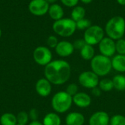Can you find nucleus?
<instances>
[{"mask_svg":"<svg viewBox=\"0 0 125 125\" xmlns=\"http://www.w3.org/2000/svg\"><path fill=\"white\" fill-rule=\"evenodd\" d=\"M104 34L105 31L101 26L98 25H93L85 30L83 40L86 44L94 45L99 44L100 42L105 37Z\"/></svg>","mask_w":125,"mask_h":125,"instance_id":"6","label":"nucleus"},{"mask_svg":"<svg viewBox=\"0 0 125 125\" xmlns=\"http://www.w3.org/2000/svg\"><path fill=\"white\" fill-rule=\"evenodd\" d=\"M29 125H43L42 122H39L38 120H36V121H31Z\"/></svg>","mask_w":125,"mask_h":125,"instance_id":"34","label":"nucleus"},{"mask_svg":"<svg viewBox=\"0 0 125 125\" xmlns=\"http://www.w3.org/2000/svg\"><path fill=\"white\" fill-rule=\"evenodd\" d=\"M105 32L114 40L122 38L125 33V18L120 15L112 17L105 24Z\"/></svg>","mask_w":125,"mask_h":125,"instance_id":"2","label":"nucleus"},{"mask_svg":"<svg viewBox=\"0 0 125 125\" xmlns=\"http://www.w3.org/2000/svg\"><path fill=\"white\" fill-rule=\"evenodd\" d=\"M85 122L84 116L79 112H71L65 118L67 125H83Z\"/></svg>","mask_w":125,"mask_h":125,"instance_id":"15","label":"nucleus"},{"mask_svg":"<svg viewBox=\"0 0 125 125\" xmlns=\"http://www.w3.org/2000/svg\"><path fill=\"white\" fill-rule=\"evenodd\" d=\"M1 125H16L17 117L12 113H4L0 117Z\"/></svg>","mask_w":125,"mask_h":125,"instance_id":"20","label":"nucleus"},{"mask_svg":"<svg viewBox=\"0 0 125 125\" xmlns=\"http://www.w3.org/2000/svg\"><path fill=\"white\" fill-rule=\"evenodd\" d=\"M110 117L105 111H97L94 113L89 120V125H108Z\"/></svg>","mask_w":125,"mask_h":125,"instance_id":"13","label":"nucleus"},{"mask_svg":"<svg viewBox=\"0 0 125 125\" xmlns=\"http://www.w3.org/2000/svg\"><path fill=\"white\" fill-rule=\"evenodd\" d=\"M81 56L84 60H92L95 56V51L93 45L86 44L81 50Z\"/></svg>","mask_w":125,"mask_h":125,"instance_id":"19","label":"nucleus"},{"mask_svg":"<svg viewBox=\"0 0 125 125\" xmlns=\"http://www.w3.org/2000/svg\"><path fill=\"white\" fill-rule=\"evenodd\" d=\"M73 102L76 106L81 108H85L91 105L92 98L85 92H78L73 97Z\"/></svg>","mask_w":125,"mask_h":125,"instance_id":"14","label":"nucleus"},{"mask_svg":"<svg viewBox=\"0 0 125 125\" xmlns=\"http://www.w3.org/2000/svg\"><path fill=\"white\" fill-rule=\"evenodd\" d=\"M1 30L0 29V38H1Z\"/></svg>","mask_w":125,"mask_h":125,"instance_id":"38","label":"nucleus"},{"mask_svg":"<svg viewBox=\"0 0 125 125\" xmlns=\"http://www.w3.org/2000/svg\"><path fill=\"white\" fill-rule=\"evenodd\" d=\"M116 1H117L120 5H122V6L125 5V0H116Z\"/></svg>","mask_w":125,"mask_h":125,"instance_id":"36","label":"nucleus"},{"mask_svg":"<svg viewBox=\"0 0 125 125\" xmlns=\"http://www.w3.org/2000/svg\"><path fill=\"white\" fill-rule=\"evenodd\" d=\"M99 51L100 53L107 57L113 56L116 51V42L111 38L107 37H104L98 44Z\"/></svg>","mask_w":125,"mask_h":125,"instance_id":"10","label":"nucleus"},{"mask_svg":"<svg viewBox=\"0 0 125 125\" xmlns=\"http://www.w3.org/2000/svg\"><path fill=\"white\" fill-rule=\"evenodd\" d=\"M116 51L118 54L125 55V40L119 39L116 42Z\"/></svg>","mask_w":125,"mask_h":125,"instance_id":"27","label":"nucleus"},{"mask_svg":"<svg viewBox=\"0 0 125 125\" xmlns=\"http://www.w3.org/2000/svg\"><path fill=\"white\" fill-rule=\"evenodd\" d=\"M65 92L67 94H69L70 96L73 97L78 92V86L75 83H70L67 86Z\"/></svg>","mask_w":125,"mask_h":125,"instance_id":"28","label":"nucleus"},{"mask_svg":"<svg viewBox=\"0 0 125 125\" xmlns=\"http://www.w3.org/2000/svg\"><path fill=\"white\" fill-rule=\"evenodd\" d=\"M110 125V124H109V125Z\"/></svg>","mask_w":125,"mask_h":125,"instance_id":"41","label":"nucleus"},{"mask_svg":"<svg viewBox=\"0 0 125 125\" xmlns=\"http://www.w3.org/2000/svg\"><path fill=\"white\" fill-rule=\"evenodd\" d=\"M99 76L92 71H84L78 77L79 83L86 89H93L99 84Z\"/></svg>","mask_w":125,"mask_h":125,"instance_id":"8","label":"nucleus"},{"mask_svg":"<svg viewBox=\"0 0 125 125\" xmlns=\"http://www.w3.org/2000/svg\"><path fill=\"white\" fill-rule=\"evenodd\" d=\"M73 103V97L64 91L56 93L51 99V106L57 114L67 112L71 108Z\"/></svg>","mask_w":125,"mask_h":125,"instance_id":"3","label":"nucleus"},{"mask_svg":"<svg viewBox=\"0 0 125 125\" xmlns=\"http://www.w3.org/2000/svg\"><path fill=\"white\" fill-rule=\"evenodd\" d=\"M48 13L49 16L51 17V18L53 19L54 21H59V20L63 18L64 14L62 7L56 3L50 5Z\"/></svg>","mask_w":125,"mask_h":125,"instance_id":"16","label":"nucleus"},{"mask_svg":"<svg viewBox=\"0 0 125 125\" xmlns=\"http://www.w3.org/2000/svg\"><path fill=\"white\" fill-rule=\"evenodd\" d=\"M57 1H58V0H46V1H47L49 4H55Z\"/></svg>","mask_w":125,"mask_h":125,"instance_id":"37","label":"nucleus"},{"mask_svg":"<svg viewBox=\"0 0 125 125\" xmlns=\"http://www.w3.org/2000/svg\"><path fill=\"white\" fill-rule=\"evenodd\" d=\"M112 68L117 72L125 73V55L118 54L111 59Z\"/></svg>","mask_w":125,"mask_h":125,"instance_id":"17","label":"nucleus"},{"mask_svg":"<svg viewBox=\"0 0 125 125\" xmlns=\"http://www.w3.org/2000/svg\"><path fill=\"white\" fill-rule=\"evenodd\" d=\"M16 125H19V124H17Z\"/></svg>","mask_w":125,"mask_h":125,"instance_id":"39","label":"nucleus"},{"mask_svg":"<svg viewBox=\"0 0 125 125\" xmlns=\"http://www.w3.org/2000/svg\"><path fill=\"white\" fill-rule=\"evenodd\" d=\"M50 4L46 0H31L29 4V10L36 16H42L48 13Z\"/></svg>","mask_w":125,"mask_h":125,"instance_id":"9","label":"nucleus"},{"mask_svg":"<svg viewBox=\"0 0 125 125\" xmlns=\"http://www.w3.org/2000/svg\"><path fill=\"white\" fill-rule=\"evenodd\" d=\"M42 124L43 125H62V120L58 114L51 112L44 116Z\"/></svg>","mask_w":125,"mask_h":125,"instance_id":"18","label":"nucleus"},{"mask_svg":"<svg viewBox=\"0 0 125 125\" xmlns=\"http://www.w3.org/2000/svg\"><path fill=\"white\" fill-rule=\"evenodd\" d=\"M92 71L98 76L107 75L112 69L111 59L102 54L96 55L91 60Z\"/></svg>","mask_w":125,"mask_h":125,"instance_id":"4","label":"nucleus"},{"mask_svg":"<svg viewBox=\"0 0 125 125\" xmlns=\"http://www.w3.org/2000/svg\"><path fill=\"white\" fill-rule=\"evenodd\" d=\"M114 88L119 92L125 91V76L123 75H116L112 79Z\"/></svg>","mask_w":125,"mask_h":125,"instance_id":"22","label":"nucleus"},{"mask_svg":"<svg viewBox=\"0 0 125 125\" xmlns=\"http://www.w3.org/2000/svg\"><path fill=\"white\" fill-rule=\"evenodd\" d=\"M98 87L101 89L102 92H111L114 89L113 81L109 78H103L99 81Z\"/></svg>","mask_w":125,"mask_h":125,"instance_id":"23","label":"nucleus"},{"mask_svg":"<svg viewBox=\"0 0 125 125\" xmlns=\"http://www.w3.org/2000/svg\"><path fill=\"white\" fill-rule=\"evenodd\" d=\"M86 44V42H85V40L83 39H78L76 40L74 43H73V46L75 49H79L81 50L85 45Z\"/></svg>","mask_w":125,"mask_h":125,"instance_id":"32","label":"nucleus"},{"mask_svg":"<svg viewBox=\"0 0 125 125\" xmlns=\"http://www.w3.org/2000/svg\"><path fill=\"white\" fill-rule=\"evenodd\" d=\"M44 75L51 84L62 85L70 78L71 67L67 61L53 60L45 67Z\"/></svg>","mask_w":125,"mask_h":125,"instance_id":"1","label":"nucleus"},{"mask_svg":"<svg viewBox=\"0 0 125 125\" xmlns=\"http://www.w3.org/2000/svg\"><path fill=\"white\" fill-rule=\"evenodd\" d=\"M61 2L67 7H74L77 6L79 0H60Z\"/></svg>","mask_w":125,"mask_h":125,"instance_id":"31","label":"nucleus"},{"mask_svg":"<svg viewBox=\"0 0 125 125\" xmlns=\"http://www.w3.org/2000/svg\"><path fill=\"white\" fill-rule=\"evenodd\" d=\"M73 44L69 41L62 40L59 42L58 45L55 48L56 53L61 57H67L72 55L74 52Z\"/></svg>","mask_w":125,"mask_h":125,"instance_id":"12","label":"nucleus"},{"mask_svg":"<svg viewBox=\"0 0 125 125\" xmlns=\"http://www.w3.org/2000/svg\"><path fill=\"white\" fill-rule=\"evenodd\" d=\"M35 90L38 95L42 97H46L49 96L51 93V83L45 78H40L35 84Z\"/></svg>","mask_w":125,"mask_h":125,"instance_id":"11","label":"nucleus"},{"mask_svg":"<svg viewBox=\"0 0 125 125\" xmlns=\"http://www.w3.org/2000/svg\"><path fill=\"white\" fill-rule=\"evenodd\" d=\"M17 122L19 125H27L29 123V114L26 111H20L17 116Z\"/></svg>","mask_w":125,"mask_h":125,"instance_id":"24","label":"nucleus"},{"mask_svg":"<svg viewBox=\"0 0 125 125\" xmlns=\"http://www.w3.org/2000/svg\"><path fill=\"white\" fill-rule=\"evenodd\" d=\"M52 53L48 47L38 46L33 51V59L39 65L45 67L52 61Z\"/></svg>","mask_w":125,"mask_h":125,"instance_id":"7","label":"nucleus"},{"mask_svg":"<svg viewBox=\"0 0 125 125\" xmlns=\"http://www.w3.org/2000/svg\"><path fill=\"white\" fill-rule=\"evenodd\" d=\"M111 125H125V116L116 114L110 118Z\"/></svg>","mask_w":125,"mask_h":125,"instance_id":"26","label":"nucleus"},{"mask_svg":"<svg viewBox=\"0 0 125 125\" xmlns=\"http://www.w3.org/2000/svg\"><path fill=\"white\" fill-rule=\"evenodd\" d=\"M79 1H81L82 3H83V4H90L91 2H92V1L93 0H79Z\"/></svg>","mask_w":125,"mask_h":125,"instance_id":"35","label":"nucleus"},{"mask_svg":"<svg viewBox=\"0 0 125 125\" xmlns=\"http://www.w3.org/2000/svg\"><path fill=\"white\" fill-rule=\"evenodd\" d=\"M101 92H102L101 89L97 86L95 87V88H93L92 90V94L94 97H100V94H101Z\"/></svg>","mask_w":125,"mask_h":125,"instance_id":"33","label":"nucleus"},{"mask_svg":"<svg viewBox=\"0 0 125 125\" xmlns=\"http://www.w3.org/2000/svg\"><path fill=\"white\" fill-rule=\"evenodd\" d=\"M29 119L31 121H36L39 118V112L36 108H32L29 112Z\"/></svg>","mask_w":125,"mask_h":125,"instance_id":"30","label":"nucleus"},{"mask_svg":"<svg viewBox=\"0 0 125 125\" xmlns=\"http://www.w3.org/2000/svg\"><path fill=\"white\" fill-rule=\"evenodd\" d=\"M66 125V124H65V125Z\"/></svg>","mask_w":125,"mask_h":125,"instance_id":"40","label":"nucleus"},{"mask_svg":"<svg viewBox=\"0 0 125 125\" xmlns=\"http://www.w3.org/2000/svg\"><path fill=\"white\" fill-rule=\"evenodd\" d=\"M75 23H76V28H77V29L84 30V31L92 26L91 21L89 19L86 18H82V19L78 21L77 22H75Z\"/></svg>","mask_w":125,"mask_h":125,"instance_id":"25","label":"nucleus"},{"mask_svg":"<svg viewBox=\"0 0 125 125\" xmlns=\"http://www.w3.org/2000/svg\"><path fill=\"white\" fill-rule=\"evenodd\" d=\"M53 31L62 37H69L76 31V23L72 18H62L54 21L52 26Z\"/></svg>","mask_w":125,"mask_h":125,"instance_id":"5","label":"nucleus"},{"mask_svg":"<svg viewBox=\"0 0 125 125\" xmlns=\"http://www.w3.org/2000/svg\"><path fill=\"white\" fill-rule=\"evenodd\" d=\"M86 15V10L82 6H75L73 7L71 12V18L75 21L77 22L78 21L84 18Z\"/></svg>","mask_w":125,"mask_h":125,"instance_id":"21","label":"nucleus"},{"mask_svg":"<svg viewBox=\"0 0 125 125\" xmlns=\"http://www.w3.org/2000/svg\"><path fill=\"white\" fill-rule=\"evenodd\" d=\"M58 43H59L58 39L54 35H51L47 39V45L51 48H55L58 45Z\"/></svg>","mask_w":125,"mask_h":125,"instance_id":"29","label":"nucleus"}]
</instances>
